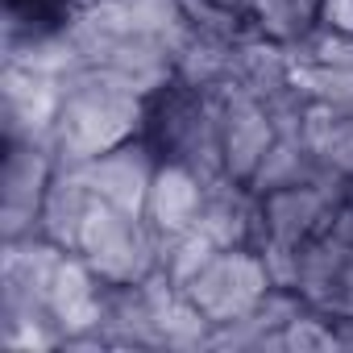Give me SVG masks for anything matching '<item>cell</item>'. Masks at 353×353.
<instances>
[{"instance_id":"cell-1","label":"cell","mask_w":353,"mask_h":353,"mask_svg":"<svg viewBox=\"0 0 353 353\" xmlns=\"http://www.w3.org/2000/svg\"><path fill=\"white\" fill-rule=\"evenodd\" d=\"M59 5L63 0H9V13L26 30H50L59 17Z\"/></svg>"}]
</instances>
